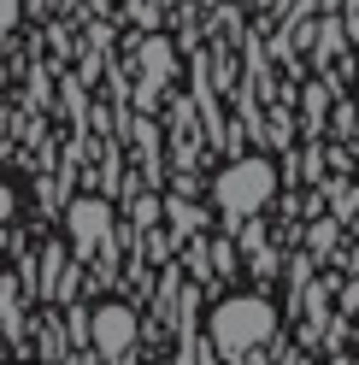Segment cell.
I'll return each mask as SVG.
<instances>
[{
	"label": "cell",
	"instance_id": "obj_8",
	"mask_svg": "<svg viewBox=\"0 0 359 365\" xmlns=\"http://www.w3.org/2000/svg\"><path fill=\"white\" fill-rule=\"evenodd\" d=\"M265 6H288V0H265Z\"/></svg>",
	"mask_w": 359,
	"mask_h": 365
},
{
	"label": "cell",
	"instance_id": "obj_7",
	"mask_svg": "<svg viewBox=\"0 0 359 365\" xmlns=\"http://www.w3.org/2000/svg\"><path fill=\"white\" fill-rule=\"evenodd\" d=\"M12 218V189H0V224Z\"/></svg>",
	"mask_w": 359,
	"mask_h": 365
},
{
	"label": "cell",
	"instance_id": "obj_3",
	"mask_svg": "<svg viewBox=\"0 0 359 365\" xmlns=\"http://www.w3.org/2000/svg\"><path fill=\"white\" fill-rule=\"evenodd\" d=\"M88 341H95V354L124 365V354L136 348V312L130 307H100L95 318H88Z\"/></svg>",
	"mask_w": 359,
	"mask_h": 365
},
{
	"label": "cell",
	"instance_id": "obj_6",
	"mask_svg": "<svg viewBox=\"0 0 359 365\" xmlns=\"http://www.w3.org/2000/svg\"><path fill=\"white\" fill-rule=\"evenodd\" d=\"M12 24H18V0H0V41H6Z\"/></svg>",
	"mask_w": 359,
	"mask_h": 365
},
{
	"label": "cell",
	"instance_id": "obj_5",
	"mask_svg": "<svg viewBox=\"0 0 359 365\" xmlns=\"http://www.w3.org/2000/svg\"><path fill=\"white\" fill-rule=\"evenodd\" d=\"M165 71H171V48L165 41H147V88H160Z\"/></svg>",
	"mask_w": 359,
	"mask_h": 365
},
{
	"label": "cell",
	"instance_id": "obj_2",
	"mask_svg": "<svg viewBox=\"0 0 359 365\" xmlns=\"http://www.w3.org/2000/svg\"><path fill=\"white\" fill-rule=\"evenodd\" d=\"M271 189H277V171L265 159H241V165H230L218 177V212L224 218H254L271 200Z\"/></svg>",
	"mask_w": 359,
	"mask_h": 365
},
{
	"label": "cell",
	"instance_id": "obj_1",
	"mask_svg": "<svg viewBox=\"0 0 359 365\" xmlns=\"http://www.w3.org/2000/svg\"><path fill=\"white\" fill-rule=\"evenodd\" d=\"M277 330V312L259 301V294H236V301H218L212 312V348L224 359H241V354H254L259 341H271Z\"/></svg>",
	"mask_w": 359,
	"mask_h": 365
},
{
	"label": "cell",
	"instance_id": "obj_4",
	"mask_svg": "<svg viewBox=\"0 0 359 365\" xmlns=\"http://www.w3.org/2000/svg\"><path fill=\"white\" fill-rule=\"evenodd\" d=\"M65 224H71V247H77V259H95L100 247H106V236H112V207H106V200H77Z\"/></svg>",
	"mask_w": 359,
	"mask_h": 365
}]
</instances>
